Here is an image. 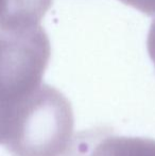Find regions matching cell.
Wrapping results in <instances>:
<instances>
[{
  "instance_id": "1",
  "label": "cell",
  "mask_w": 155,
  "mask_h": 156,
  "mask_svg": "<svg viewBox=\"0 0 155 156\" xmlns=\"http://www.w3.org/2000/svg\"><path fill=\"white\" fill-rule=\"evenodd\" d=\"M73 125L68 99L44 83L5 112L2 144L13 156H63L73 137Z\"/></svg>"
},
{
  "instance_id": "2",
  "label": "cell",
  "mask_w": 155,
  "mask_h": 156,
  "mask_svg": "<svg viewBox=\"0 0 155 156\" xmlns=\"http://www.w3.org/2000/svg\"><path fill=\"white\" fill-rule=\"evenodd\" d=\"M51 56L41 23L0 27V108L5 114L37 90Z\"/></svg>"
},
{
  "instance_id": "3",
  "label": "cell",
  "mask_w": 155,
  "mask_h": 156,
  "mask_svg": "<svg viewBox=\"0 0 155 156\" xmlns=\"http://www.w3.org/2000/svg\"><path fill=\"white\" fill-rule=\"evenodd\" d=\"M63 156H155V140L118 136L107 127L76 134Z\"/></svg>"
},
{
  "instance_id": "4",
  "label": "cell",
  "mask_w": 155,
  "mask_h": 156,
  "mask_svg": "<svg viewBox=\"0 0 155 156\" xmlns=\"http://www.w3.org/2000/svg\"><path fill=\"white\" fill-rule=\"evenodd\" d=\"M52 0H0V27L39 23Z\"/></svg>"
},
{
  "instance_id": "5",
  "label": "cell",
  "mask_w": 155,
  "mask_h": 156,
  "mask_svg": "<svg viewBox=\"0 0 155 156\" xmlns=\"http://www.w3.org/2000/svg\"><path fill=\"white\" fill-rule=\"evenodd\" d=\"M120 1L133 6L149 16L155 15V0H120Z\"/></svg>"
},
{
  "instance_id": "6",
  "label": "cell",
  "mask_w": 155,
  "mask_h": 156,
  "mask_svg": "<svg viewBox=\"0 0 155 156\" xmlns=\"http://www.w3.org/2000/svg\"><path fill=\"white\" fill-rule=\"evenodd\" d=\"M148 51H149V55L151 58L152 62L154 63L155 66V19L152 21L151 27L149 30V34H148Z\"/></svg>"
},
{
  "instance_id": "7",
  "label": "cell",
  "mask_w": 155,
  "mask_h": 156,
  "mask_svg": "<svg viewBox=\"0 0 155 156\" xmlns=\"http://www.w3.org/2000/svg\"><path fill=\"white\" fill-rule=\"evenodd\" d=\"M4 125H5V114H4V112L0 108V144L3 142Z\"/></svg>"
}]
</instances>
